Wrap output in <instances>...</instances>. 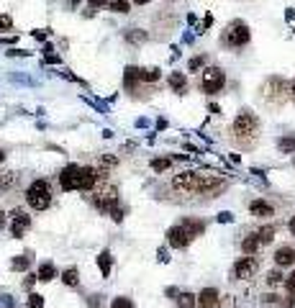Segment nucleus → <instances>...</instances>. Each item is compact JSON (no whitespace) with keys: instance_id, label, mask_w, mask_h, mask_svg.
I'll list each match as a JSON object with an SVG mask.
<instances>
[{"instance_id":"29","label":"nucleus","mask_w":295,"mask_h":308,"mask_svg":"<svg viewBox=\"0 0 295 308\" xmlns=\"http://www.w3.org/2000/svg\"><path fill=\"white\" fill-rule=\"evenodd\" d=\"M110 11L113 13H128V0H110Z\"/></svg>"},{"instance_id":"4","label":"nucleus","mask_w":295,"mask_h":308,"mask_svg":"<svg viewBox=\"0 0 295 308\" xmlns=\"http://www.w3.org/2000/svg\"><path fill=\"white\" fill-rule=\"evenodd\" d=\"M288 95H290V85L285 82L282 77H267V82L262 85V98H264L267 103L280 105Z\"/></svg>"},{"instance_id":"41","label":"nucleus","mask_w":295,"mask_h":308,"mask_svg":"<svg viewBox=\"0 0 295 308\" xmlns=\"http://www.w3.org/2000/svg\"><path fill=\"white\" fill-rule=\"evenodd\" d=\"M157 257H159V260H162V262H167V260H169V257H167V252H165V249H159V252H157Z\"/></svg>"},{"instance_id":"35","label":"nucleus","mask_w":295,"mask_h":308,"mask_svg":"<svg viewBox=\"0 0 295 308\" xmlns=\"http://www.w3.org/2000/svg\"><path fill=\"white\" fill-rule=\"evenodd\" d=\"M100 164H103V167H116V164H118V157H113V154H103V157H100Z\"/></svg>"},{"instance_id":"44","label":"nucleus","mask_w":295,"mask_h":308,"mask_svg":"<svg viewBox=\"0 0 295 308\" xmlns=\"http://www.w3.org/2000/svg\"><path fill=\"white\" fill-rule=\"evenodd\" d=\"M3 226H5V213L0 211V228H3Z\"/></svg>"},{"instance_id":"19","label":"nucleus","mask_w":295,"mask_h":308,"mask_svg":"<svg viewBox=\"0 0 295 308\" xmlns=\"http://www.w3.org/2000/svg\"><path fill=\"white\" fill-rule=\"evenodd\" d=\"M169 87L175 93H185V87H188V77L182 75V72H172L169 75Z\"/></svg>"},{"instance_id":"21","label":"nucleus","mask_w":295,"mask_h":308,"mask_svg":"<svg viewBox=\"0 0 295 308\" xmlns=\"http://www.w3.org/2000/svg\"><path fill=\"white\" fill-rule=\"evenodd\" d=\"M62 283L69 285V287H77V283H80V272H77V267H67V270L62 272Z\"/></svg>"},{"instance_id":"36","label":"nucleus","mask_w":295,"mask_h":308,"mask_svg":"<svg viewBox=\"0 0 295 308\" xmlns=\"http://www.w3.org/2000/svg\"><path fill=\"white\" fill-rule=\"evenodd\" d=\"M11 28H13L11 16H0V31H11Z\"/></svg>"},{"instance_id":"23","label":"nucleus","mask_w":295,"mask_h":308,"mask_svg":"<svg viewBox=\"0 0 295 308\" xmlns=\"http://www.w3.org/2000/svg\"><path fill=\"white\" fill-rule=\"evenodd\" d=\"M126 41L128 44H141V41H147V34L144 31H139V28H126Z\"/></svg>"},{"instance_id":"18","label":"nucleus","mask_w":295,"mask_h":308,"mask_svg":"<svg viewBox=\"0 0 295 308\" xmlns=\"http://www.w3.org/2000/svg\"><path fill=\"white\" fill-rule=\"evenodd\" d=\"M98 267H100V272H103V277L110 275V267H113V257H110L108 249H103L98 254Z\"/></svg>"},{"instance_id":"38","label":"nucleus","mask_w":295,"mask_h":308,"mask_svg":"<svg viewBox=\"0 0 295 308\" xmlns=\"http://www.w3.org/2000/svg\"><path fill=\"white\" fill-rule=\"evenodd\" d=\"M285 287H288L290 293H295V272H293V275L288 277V280H285Z\"/></svg>"},{"instance_id":"27","label":"nucleus","mask_w":295,"mask_h":308,"mask_svg":"<svg viewBox=\"0 0 295 308\" xmlns=\"http://www.w3.org/2000/svg\"><path fill=\"white\" fill-rule=\"evenodd\" d=\"M169 164H172V160H167V157H157V160H151V170L165 172V170H169Z\"/></svg>"},{"instance_id":"40","label":"nucleus","mask_w":295,"mask_h":308,"mask_svg":"<svg viewBox=\"0 0 295 308\" xmlns=\"http://www.w3.org/2000/svg\"><path fill=\"white\" fill-rule=\"evenodd\" d=\"M231 218H233L231 213H221V216H218V221H223V224H229V221H231Z\"/></svg>"},{"instance_id":"45","label":"nucleus","mask_w":295,"mask_h":308,"mask_svg":"<svg viewBox=\"0 0 295 308\" xmlns=\"http://www.w3.org/2000/svg\"><path fill=\"white\" fill-rule=\"evenodd\" d=\"M134 3H136V5H144V3H149V0H134Z\"/></svg>"},{"instance_id":"20","label":"nucleus","mask_w":295,"mask_h":308,"mask_svg":"<svg viewBox=\"0 0 295 308\" xmlns=\"http://www.w3.org/2000/svg\"><path fill=\"white\" fill-rule=\"evenodd\" d=\"M36 277H39V280H44V283H49V280H54V277H57V270H54V265H52V262H44L42 267H39V272H36Z\"/></svg>"},{"instance_id":"2","label":"nucleus","mask_w":295,"mask_h":308,"mask_svg":"<svg viewBox=\"0 0 295 308\" xmlns=\"http://www.w3.org/2000/svg\"><path fill=\"white\" fill-rule=\"evenodd\" d=\"M26 203L34 208V211H46L52 205V187L46 180H34L26 190Z\"/></svg>"},{"instance_id":"17","label":"nucleus","mask_w":295,"mask_h":308,"mask_svg":"<svg viewBox=\"0 0 295 308\" xmlns=\"http://www.w3.org/2000/svg\"><path fill=\"white\" fill-rule=\"evenodd\" d=\"M18 185V175L13 170H3L0 172V190H11Z\"/></svg>"},{"instance_id":"15","label":"nucleus","mask_w":295,"mask_h":308,"mask_svg":"<svg viewBox=\"0 0 295 308\" xmlns=\"http://www.w3.org/2000/svg\"><path fill=\"white\" fill-rule=\"evenodd\" d=\"M262 246H264V244L259 242V236H257V234H249L247 239L241 242V252H244V254H257Z\"/></svg>"},{"instance_id":"3","label":"nucleus","mask_w":295,"mask_h":308,"mask_svg":"<svg viewBox=\"0 0 295 308\" xmlns=\"http://www.w3.org/2000/svg\"><path fill=\"white\" fill-rule=\"evenodd\" d=\"M249 39H252V34H249L247 23L244 21H231L226 26V31H223V36H221V44L231 46V49H241V46L249 44Z\"/></svg>"},{"instance_id":"37","label":"nucleus","mask_w":295,"mask_h":308,"mask_svg":"<svg viewBox=\"0 0 295 308\" xmlns=\"http://www.w3.org/2000/svg\"><path fill=\"white\" fill-rule=\"evenodd\" d=\"M110 218H113V221H124V211H121V205H116V208H110V213H108Z\"/></svg>"},{"instance_id":"1","label":"nucleus","mask_w":295,"mask_h":308,"mask_svg":"<svg viewBox=\"0 0 295 308\" xmlns=\"http://www.w3.org/2000/svg\"><path fill=\"white\" fill-rule=\"evenodd\" d=\"M257 134H259V118L252 111H241L236 118H233V139H236V144L241 149L254 146Z\"/></svg>"},{"instance_id":"25","label":"nucleus","mask_w":295,"mask_h":308,"mask_svg":"<svg viewBox=\"0 0 295 308\" xmlns=\"http://www.w3.org/2000/svg\"><path fill=\"white\" fill-rule=\"evenodd\" d=\"M11 267H13V270H18V272H23V270H28V267H31V260H28L26 254H21V257H13Z\"/></svg>"},{"instance_id":"16","label":"nucleus","mask_w":295,"mask_h":308,"mask_svg":"<svg viewBox=\"0 0 295 308\" xmlns=\"http://www.w3.org/2000/svg\"><path fill=\"white\" fill-rule=\"evenodd\" d=\"M182 226H185L188 228V231H190V236H192V239H195V236H200L203 231H206V224H203V221H198V218H185V221H180Z\"/></svg>"},{"instance_id":"34","label":"nucleus","mask_w":295,"mask_h":308,"mask_svg":"<svg viewBox=\"0 0 295 308\" xmlns=\"http://www.w3.org/2000/svg\"><path fill=\"white\" fill-rule=\"evenodd\" d=\"M203 64H206V57H203V54H200V57H192L188 67H190V72H195V69H200Z\"/></svg>"},{"instance_id":"5","label":"nucleus","mask_w":295,"mask_h":308,"mask_svg":"<svg viewBox=\"0 0 295 308\" xmlns=\"http://www.w3.org/2000/svg\"><path fill=\"white\" fill-rule=\"evenodd\" d=\"M172 190L180 195H200V172H180L172 177Z\"/></svg>"},{"instance_id":"12","label":"nucleus","mask_w":295,"mask_h":308,"mask_svg":"<svg viewBox=\"0 0 295 308\" xmlns=\"http://www.w3.org/2000/svg\"><path fill=\"white\" fill-rule=\"evenodd\" d=\"M218 301H221V295H218L216 287H206V290H200V295H198V306L200 308H216Z\"/></svg>"},{"instance_id":"9","label":"nucleus","mask_w":295,"mask_h":308,"mask_svg":"<svg viewBox=\"0 0 295 308\" xmlns=\"http://www.w3.org/2000/svg\"><path fill=\"white\" fill-rule=\"evenodd\" d=\"M190 242H192V236H190V231L182 224L172 226L169 231H167V244L172 246V249H185Z\"/></svg>"},{"instance_id":"14","label":"nucleus","mask_w":295,"mask_h":308,"mask_svg":"<svg viewBox=\"0 0 295 308\" xmlns=\"http://www.w3.org/2000/svg\"><path fill=\"white\" fill-rule=\"evenodd\" d=\"M249 213L257 216V218H270L274 213V208L267 203V201H252L249 203Z\"/></svg>"},{"instance_id":"7","label":"nucleus","mask_w":295,"mask_h":308,"mask_svg":"<svg viewBox=\"0 0 295 308\" xmlns=\"http://www.w3.org/2000/svg\"><path fill=\"white\" fill-rule=\"evenodd\" d=\"M95 205L100 208L103 213H110V208H116V203H118V187L113 185V183H98V187H95Z\"/></svg>"},{"instance_id":"11","label":"nucleus","mask_w":295,"mask_h":308,"mask_svg":"<svg viewBox=\"0 0 295 308\" xmlns=\"http://www.w3.org/2000/svg\"><path fill=\"white\" fill-rule=\"evenodd\" d=\"M11 218H13V221H11V234L16 236V239H23V231L31 226V216H28L23 208H13Z\"/></svg>"},{"instance_id":"10","label":"nucleus","mask_w":295,"mask_h":308,"mask_svg":"<svg viewBox=\"0 0 295 308\" xmlns=\"http://www.w3.org/2000/svg\"><path fill=\"white\" fill-rule=\"evenodd\" d=\"M80 172H83V167L77 164H67L62 172H59V185H62V190H80Z\"/></svg>"},{"instance_id":"28","label":"nucleus","mask_w":295,"mask_h":308,"mask_svg":"<svg viewBox=\"0 0 295 308\" xmlns=\"http://www.w3.org/2000/svg\"><path fill=\"white\" fill-rule=\"evenodd\" d=\"M141 80H144V82H157V80H159V69H157V67L141 69Z\"/></svg>"},{"instance_id":"24","label":"nucleus","mask_w":295,"mask_h":308,"mask_svg":"<svg viewBox=\"0 0 295 308\" xmlns=\"http://www.w3.org/2000/svg\"><path fill=\"white\" fill-rule=\"evenodd\" d=\"M277 149H280L282 154L295 152V136H285V139H280V142H277Z\"/></svg>"},{"instance_id":"22","label":"nucleus","mask_w":295,"mask_h":308,"mask_svg":"<svg viewBox=\"0 0 295 308\" xmlns=\"http://www.w3.org/2000/svg\"><path fill=\"white\" fill-rule=\"evenodd\" d=\"M177 308H198V295H192V293H180V295H177Z\"/></svg>"},{"instance_id":"46","label":"nucleus","mask_w":295,"mask_h":308,"mask_svg":"<svg viewBox=\"0 0 295 308\" xmlns=\"http://www.w3.org/2000/svg\"><path fill=\"white\" fill-rule=\"evenodd\" d=\"M5 160V152H0V162H3Z\"/></svg>"},{"instance_id":"43","label":"nucleus","mask_w":295,"mask_h":308,"mask_svg":"<svg viewBox=\"0 0 295 308\" xmlns=\"http://www.w3.org/2000/svg\"><path fill=\"white\" fill-rule=\"evenodd\" d=\"M290 98H293V101H295V80L290 82Z\"/></svg>"},{"instance_id":"42","label":"nucleus","mask_w":295,"mask_h":308,"mask_svg":"<svg viewBox=\"0 0 295 308\" xmlns=\"http://www.w3.org/2000/svg\"><path fill=\"white\" fill-rule=\"evenodd\" d=\"M288 228H290V234H293V236H295V216H293V218H290V224H288Z\"/></svg>"},{"instance_id":"33","label":"nucleus","mask_w":295,"mask_h":308,"mask_svg":"<svg viewBox=\"0 0 295 308\" xmlns=\"http://www.w3.org/2000/svg\"><path fill=\"white\" fill-rule=\"evenodd\" d=\"M44 306V298L39 295V293H31L28 295V308H42Z\"/></svg>"},{"instance_id":"8","label":"nucleus","mask_w":295,"mask_h":308,"mask_svg":"<svg viewBox=\"0 0 295 308\" xmlns=\"http://www.w3.org/2000/svg\"><path fill=\"white\" fill-rule=\"evenodd\" d=\"M257 270H259V260L254 254H247V257H241V260L233 265L231 277L233 280H252V277L257 275Z\"/></svg>"},{"instance_id":"6","label":"nucleus","mask_w":295,"mask_h":308,"mask_svg":"<svg viewBox=\"0 0 295 308\" xmlns=\"http://www.w3.org/2000/svg\"><path fill=\"white\" fill-rule=\"evenodd\" d=\"M223 85H226V75H223L221 67H206L200 75V90L208 93V95H216L223 90Z\"/></svg>"},{"instance_id":"31","label":"nucleus","mask_w":295,"mask_h":308,"mask_svg":"<svg viewBox=\"0 0 295 308\" xmlns=\"http://www.w3.org/2000/svg\"><path fill=\"white\" fill-rule=\"evenodd\" d=\"M218 308H236V298H233V295H221Z\"/></svg>"},{"instance_id":"39","label":"nucleus","mask_w":295,"mask_h":308,"mask_svg":"<svg viewBox=\"0 0 295 308\" xmlns=\"http://www.w3.org/2000/svg\"><path fill=\"white\" fill-rule=\"evenodd\" d=\"M90 5H93V8H103V5H108V0H90Z\"/></svg>"},{"instance_id":"30","label":"nucleus","mask_w":295,"mask_h":308,"mask_svg":"<svg viewBox=\"0 0 295 308\" xmlns=\"http://www.w3.org/2000/svg\"><path fill=\"white\" fill-rule=\"evenodd\" d=\"M285 280H288V277H285L280 270H272V272L267 275V283H270V285H282Z\"/></svg>"},{"instance_id":"32","label":"nucleus","mask_w":295,"mask_h":308,"mask_svg":"<svg viewBox=\"0 0 295 308\" xmlns=\"http://www.w3.org/2000/svg\"><path fill=\"white\" fill-rule=\"evenodd\" d=\"M110 308H134V303L128 301V298H113V303H110Z\"/></svg>"},{"instance_id":"26","label":"nucleus","mask_w":295,"mask_h":308,"mask_svg":"<svg viewBox=\"0 0 295 308\" xmlns=\"http://www.w3.org/2000/svg\"><path fill=\"white\" fill-rule=\"evenodd\" d=\"M257 236H259L262 244H270L274 239V226H262L259 231H257Z\"/></svg>"},{"instance_id":"13","label":"nucleus","mask_w":295,"mask_h":308,"mask_svg":"<svg viewBox=\"0 0 295 308\" xmlns=\"http://www.w3.org/2000/svg\"><path fill=\"white\" fill-rule=\"evenodd\" d=\"M274 265H277V267L295 265V249H293V246H280V249L274 252Z\"/></svg>"}]
</instances>
